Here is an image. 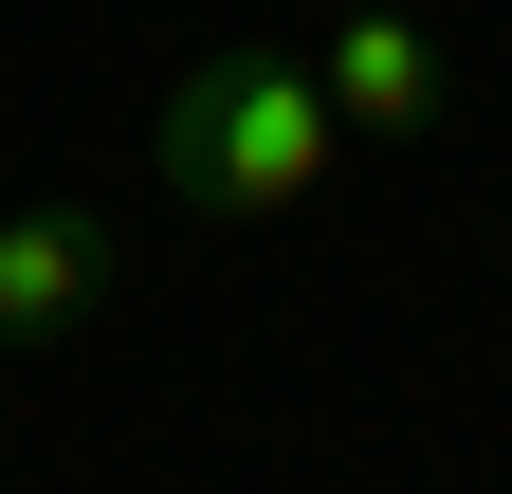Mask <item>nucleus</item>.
<instances>
[{
    "instance_id": "4",
    "label": "nucleus",
    "mask_w": 512,
    "mask_h": 494,
    "mask_svg": "<svg viewBox=\"0 0 512 494\" xmlns=\"http://www.w3.org/2000/svg\"><path fill=\"white\" fill-rule=\"evenodd\" d=\"M275 19H348V0H275Z\"/></svg>"
},
{
    "instance_id": "2",
    "label": "nucleus",
    "mask_w": 512,
    "mask_h": 494,
    "mask_svg": "<svg viewBox=\"0 0 512 494\" xmlns=\"http://www.w3.org/2000/svg\"><path fill=\"white\" fill-rule=\"evenodd\" d=\"M110 312V220L74 183H37V202H0V348H74Z\"/></svg>"
},
{
    "instance_id": "3",
    "label": "nucleus",
    "mask_w": 512,
    "mask_h": 494,
    "mask_svg": "<svg viewBox=\"0 0 512 494\" xmlns=\"http://www.w3.org/2000/svg\"><path fill=\"white\" fill-rule=\"evenodd\" d=\"M293 37H311V74H330L348 147H421L439 129V37L403 19V0H348V19H293Z\"/></svg>"
},
{
    "instance_id": "1",
    "label": "nucleus",
    "mask_w": 512,
    "mask_h": 494,
    "mask_svg": "<svg viewBox=\"0 0 512 494\" xmlns=\"http://www.w3.org/2000/svg\"><path fill=\"white\" fill-rule=\"evenodd\" d=\"M330 165H348V110H330V74H311V37H293V19H256V37H220V55H183L165 110H147V183H165L183 220H220V238L311 220V202H330Z\"/></svg>"
}]
</instances>
